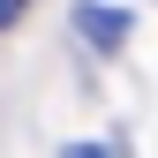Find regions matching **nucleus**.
<instances>
[{
    "instance_id": "1",
    "label": "nucleus",
    "mask_w": 158,
    "mask_h": 158,
    "mask_svg": "<svg viewBox=\"0 0 158 158\" xmlns=\"http://www.w3.org/2000/svg\"><path fill=\"white\" fill-rule=\"evenodd\" d=\"M68 23H75V38H83V45L90 53H121L128 45V8H106V0H75V8H68Z\"/></svg>"
},
{
    "instance_id": "2",
    "label": "nucleus",
    "mask_w": 158,
    "mask_h": 158,
    "mask_svg": "<svg viewBox=\"0 0 158 158\" xmlns=\"http://www.w3.org/2000/svg\"><path fill=\"white\" fill-rule=\"evenodd\" d=\"M23 8H30V0H0V30H15V23H23Z\"/></svg>"
},
{
    "instance_id": "3",
    "label": "nucleus",
    "mask_w": 158,
    "mask_h": 158,
    "mask_svg": "<svg viewBox=\"0 0 158 158\" xmlns=\"http://www.w3.org/2000/svg\"><path fill=\"white\" fill-rule=\"evenodd\" d=\"M60 158H113V151H106V143H68Z\"/></svg>"
}]
</instances>
